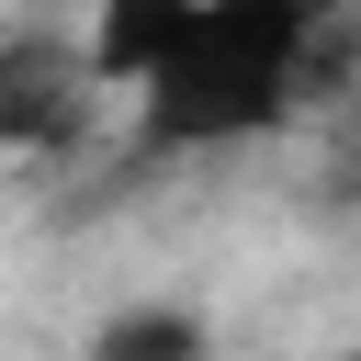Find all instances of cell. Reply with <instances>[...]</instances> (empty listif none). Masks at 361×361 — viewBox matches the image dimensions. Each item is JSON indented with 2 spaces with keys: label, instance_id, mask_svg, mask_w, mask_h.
Returning a JSON list of instances; mask_svg holds the SVG:
<instances>
[{
  "label": "cell",
  "instance_id": "obj_1",
  "mask_svg": "<svg viewBox=\"0 0 361 361\" xmlns=\"http://www.w3.org/2000/svg\"><path fill=\"white\" fill-rule=\"evenodd\" d=\"M316 11L305 0H192L180 56L135 90V158H192V147H248L293 113Z\"/></svg>",
  "mask_w": 361,
  "mask_h": 361
},
{
  "label": "cell",
  "instance_id": "obj_5",
  "mask_svg": "<svg viewBox=\"0 0 361 361\" xmlns=\"http://www.w3.org/2000/svg\"><path fill=\"white\" fill-rule=\"evenodd\" d=\"M350 361H361V350H350Z\"/></svg>",
  "mask_w": 361,
  "mask_h": 361
},
{
  "label": "cell",
  "instance_id": "obj_2",
  "mask_svg": "<svg viewBox=\"0 0 361 361\" xmlns=\"http://www.w3.org/2000/svg\"><path fill=\"white\" fill-rule=\"evenodd\" d=\"M90 113V56L68 34H0V147H68Z\"/></svg>",
  "mask_w": 361,
  "mask_h": 361
},
{
  "label": "cell",
  "instance_id": "obj_3",
  "mask_svg": "<svg viewBox=\"0 0 361 361\" xmlns=\"http://www.w3.org/2000/svg\"><path fill=\"white\" fill-rule=\"evenodd\" d=\"M180 23H192V0H124V11H102L90 23V90H147L169 56H180Z\"/></svg>",
  "mask_w": 361,
  "mask_h": 361
},
{
  "label": "cell",
  "instance_id": "obj_4",
  "mask_svg": "<svg viewBox=\"0 0 361 361\" xmlns=\"http://www.w3.org/2000/svg\"><path fill=\"white\" fill-rule=\"evenodd\" d=\"M90 361H214V327L192 305H113L90 327Z\"/></svg>",
  "mask_w": 361,
  "mask_h": 361
}]
</instances>
